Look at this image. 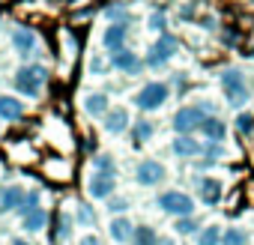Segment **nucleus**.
<instances>
[{"instance_id": "nucleus-4", "label": "nucleus", "mask_w": 254, "mask_h": 245, "mask_svg": "<svg viewBox=\"0 0 254 245\" xmlns=\"http://www.w3.org/2000/svg\"><path fill=\"white\" fill-rule=\"evenodd\" d=\"M159 206H162L165 212H171V215H191V212H194V200H191L189 194H183V191H168V194H162V197H159Z\"/></svg>"}, {"instance_id": "nucleus-19", "label": "nucleus", "mask_w": 254, "mask_h": 245, "mask_svg": "<svg viewBox=\"0 0 254 245\" xmlns=\"http://www.w3.org/2000/svg\"><path fill=\"white\" fill-rule=\"evenodd\" d=\"M174 150H177V156H197V153H200V144L191 141L189 135H183V138H177Z\"/></svg>"}, {"instance_id": "nucleus-7", "label": "nucleus", "mask_w": 254, "mask_h": 245, "mask_svg": "<svg viewBox=\"0 0 254 245\" xmlns=\"http://www.w3.org/2000/svg\"><path fill=\"white\" fill-rule=\"evenodd\" d=\"M135 180H138L141 185H156V183L165 180V168H162L159 162H144V165H138Z\"/></svg>"}, {"instance_id": "nucleus-5", "label": "nucleus", "mask_w": 254, "mask_h": 245, "mask_svg": "<svg viewBox=\"0 0 254 245\" xmlns=\"http://www.w3.org/2000/svg\"><path fill=\"white\" fill-rule=\"evenodd\" d=\"M203 120H206V117H203L200 108H183V111L174 117V129H177L180 135H183V132L189 135V132H194V129L203 126Z\"/></svg>"}, {"instance_id": "nucleus-6", "label": "nucleus", "mask_w": 254, "mask_h": 245, "mask_svg": "<svg viewBox=\"0 0 254 245\" xmlns=\"http://www.w3.org/2000/svg\"><path fill=\"white\" fill-rule=\"evenodd\" d=\"M174 54H177V39H174V36H162V39L153 45V51H150L147 63H150V66H159V63L171 60Z\"/></svg>"}, {"instance_id": "nucleus-11", "label": "nucleus", "mask_w": 254, "mask_h": 245, "mask_svg": "<svg viewBox=\"0 0 254 245\" xmlns=\"http://www.w3.org/2000/svg\"><path fill=\"white\" fill-rule=\"evenodd\" d=\"M24 203V191L21 188H3V194H0V212H12Z\"/></svg>"}, {"instance_id": "nucleus-27", "label": "nucleus", "mask_w": 254, "mask_h": 245, "mask_svg": "<svg viewBox=\"0 0 254 245\" xmlns=\"http://www.w3.org/2000/svg\"><path fill=\"white\" fill-rule=\"evenodd\" d=\"M236 129H239V132H251V129H254V117H251V114H239Z\"/></svg>"}, {"instance_id": "nucleus-24", "label": "nucleus", "mask_w": 254, "mask_h": 245, "mask_svg": "<svg viewBox=\"0 0 254 245\" xmlns=\"http://www.w3.org/2000/svg\"><path fill=\"white\" fill-rule=\"evenodd\" d=\"M48 177H54V180H69V165L63 168V162H48Z\"/></svg>"}, {"instance_id": "nucleus-25", "label": "nucleus", "mask_w": 254, "mask_h": 245, "mask_svg": "<svg viewBox=\"0 0 254 245\" xmlns=\"http://www.w3.org/2000/svg\"><path fill=\"white\" fill-rule=\"evenodd\" d=\"M150 135H153V126H150V122H138V129H135V141L138 144H144V141H150Z\"/></svg>"}, {"instance_id": "nucleus-20", "label": "nucleus", "mask_w": 254, "mask_h": 245, "mask_svg": "<svg viewBox=\"0 0 254 245\" xmlns=\"http://www.w3.org/2000/svg\"><path fill=\"white\" fill-rule=\"evenodd\" d=\"M135 245H159V236H156V230L153 227H147V224H141L135 233Z\"/></svg>"}, {"instance_id": "nucleus-14", "label": "nucleus", "mask_w": 254, "mask_h": 245, "mask_svg": "<svg viewBox=\"0 0 254 245\" xmlns=\"http://www.w3.org/2000/svg\"><path fill=\"white\" fill-rule=\"evenodd\" d=\"M135 230H132V224H129V218H111V236H114V242H126Z\"/></svg>"}, {"instance_id": "nucleus-8", "label": "nucleus", "mask_w": 254, "mask_h": 245, "mask_svg": "<svg viewBox=\"0 0 254 245\" xmlns=\"http://www.w3.org/2000/svg\"><path fill=\"white\" fill-rule=\"evenodd\" d=\"M111 66H114V69H123V72H141V60H138V54H132L129 48L111 54Z\"/></svg>"}, {"instance_id": "nucleus-13", "label": "nucleus", "mask_w": 254, "mask_h": 245, "mask_svg": "<svg viewBox=\"0 0 254 245\" xmlns=\"http://www.w3.org/2000/svg\"><path fill=\"white\" fill-rule=\"evenodd\" d=\"M84 108H87L90 117H102V114L108 111V96H105V93H93V96L84 99Z\"/></svg>"}, {"instance_id": "nucleus-17", "label": "nucleus", "mask_w": 254, "mask_h": 245, "mask_svg": "<svg viewBox=\"0 0 254 245\" xmlns=\"http://www.w3.org/2000/svg\"><path fill=\"white\" fill-rule=\"evenodd\" d=\"M200 194H203L206 203H218L221 200V183L218 180H203L200 183Z\"/></svg>"}, {"instance_id": "nucleus-23", "label": "nucleus", "mask_w": 254, "mask_h": 245, "mask_svg": "<svg viewBox=\"0 0 254 245\" xmlns=\"http://www.w3.org/2000/svg\"><path fill=\"white\" fill-rule=\"evenodd\" d=\"M45 227V212L42 209H33L27 218H24V230H42Z\"/></svg>"}, {"instance_id": "nucleus-2", "label": "nucleus", "mask_w": 254, "mask_h": 245, "mask_svg": "<svg viewBox=\"0 0 254 245\" xmlns=\"http://www.w3.org/2000/svg\"><path fill=\"white\" fill-rule=\"evenodd\" d=\"M168 102V87L165 84H147L138 96H135V105L141 108V111H156V108H162Z\"/></svg>"}, {"instance_id": "nucleus-1", "label": "nucleus", "mask_w": 254, "mask_h": 245, "mask_svg": "<svg viewBox=\"0 0 254 245\" xmlns=\"http://www.w3.org/2000/svg\"><path fill=\"white\" fill-rule=\"evenodd\" d=\"M45 78H48V69H45V66H21V69L15 72V87H18V93L39 96Z\"/></svg>"}, {"instance_id": "nucleus-30", "label": "nucleus", "mask_w": 254, "mask_h": 245, "mask_svg": "<svg viewBox=\"0 0 254 245\" xmlns=\"http://www.w3.org/2000/svg\"><path fill=\"white\" fill-rule=\"evenodd\" d=\"M9 245H27V242H24V239H15V242H9Z\"/></svg>"}, {"instance_id": "nucleus-15", "label": "nucleus", "mask_w": 254, "mask_h": 245, "mask_svg": "<svg viewBox=\"0 0 254 245\" xmlns=\"http://www.w3.org/2000/svg\"><path fill=\"white\" fill-rule=\"evenodd\" d=\"M126 122H129V117H126V111H123V108H117L114 114H108V120H105V129H108L111 135H120V132L126 129Z\"/></svg>"}, {"instance_id": "nucleus-21", "label": "nucleus", "mask_w": 254, "mask_h": 245, "mask_svg": "<svg viewBox=\"0 0 254 245\" xmlns=\"http://www.w3.org/2000/svg\"><path fill=\"white\" fill-rule=\"evenodd\" d=\"M221 245H248V236H245V230L230 227V230L221 236Z\"/></svg>"}, {"instance_id": "nucleus-12", "label": "nucleus", "mask_w": 254, "mask_h": 245, "mask_svg": "<svg viewBox=\"0 0 254 245\" xmlns=\"http://www.w3.org/2000/svg\"><path fill=\"white\" fill-rule=\"evenodd\" d=\"M24 114V105L12 96H0V117L3 120H18Z\"/></svg>"}, {"instance_id": "nucleus-28", "label": "nucleus", "mask_w": 254, "mask_h": 245, "mask_svg": "<svg viewBox=\"0 0 254 245\" xmlns=\"http://www.w3.org/2000/svg\"><path fill=\"white\" fill-rule=\"evenodd\" d=\"M180 233H186V230H194V221H180V227H177Z\"/></svg>"}, {"instance_id": "nucleus-9", "label": "nucleus", "mask_w": 254, "mask_h": 245, "mask_svg": "<svg viewBox=\"0 0 254 245\" xmlns=\"http://www.w3.org/2000/svg\"><path fill=\"white\" fill-rule=\"evenodd\" d=\"M87 188H90V194H93V197H108V194H111V188H114V177L93 174V177L87 180Z\"/></svg>"}, {"instance_id": "nucleus-26", "label": "nucleus", "mask_w": 254, "mask_h": 245, "mask_svg": "<svg viewBox=\"0 0 254 245\" xmlns=\"http://www.w3.org/2000/svg\"><path fill=\"white\" fill-rule=\"evenodd\" d=\"M48 135L54 138V144H60V147H69V129H66V132H60V129H57V122H54V126L48 129Z\"/></svg>"}, {"instance_id": "nucleus-3", "label": "nucleus", "mask_w": 254, "mask_h": 245, "mask_svg": "<svg viewBox=\"0 0 254 245\" xmlns=\"http://www.w3.org/2000/svg\"><path fill=\"white\" fill-rule=\"evenodd\" d=\"M221 84H224V96H227V102H230V105H242V102L248 99V87H245V78H242V72H239V69L224 72Z\"/></svg>"}, {"instance_id": "nucleus-10", "label": "nucleus", "mask_w": 254, "mask_h": 245, "mask_svg": "<svg viewBox=\"0 0 254 245\" xmlns=\"http://www.w3.org/2000/svg\"><path fill=\"white\" fill-rule=\"evenodd\" d=\"M123 39H126V27H123V24H111V27L105 30V48H108L111 54L123 51Z\"/></svg>"}, {"instance_id": "nucleus-22", "label": "nucleus", "mask_w": 254, "mask_h": 245, "mask_svg": "<svg viewBox=\"0 0 254 245\" xmlns=\"http://www.w3.org/2000/svg\"><path fill=\"white\" fill-rule=\"evenodd\" d=\"M221 242V230L212 224V227H206V230H200V236H197V245H218Z\"/></svg>"}, {"instance_id": "nucleus-29", "label": "nucleus", "mask_w": 254, "mask_h": 245, "mask_svg": "<svg viewBox=\"0 0 254 245\" xmlns=\"http://www.w3.org/2000/svg\"><path fill=\"white\" fill-rule=\"evenodd\" d=\"M81 245H99V239H96V236H84V242H81Z\"/></svg>"}, {"instance_id": "nucleus-16", "label": "nucleus", "mask_w": 254, "mask_h": 245, "mask_svg": "<svg viewBox=\"0 0 254 245\" xmlns=\"http://www.w3.org/2000/svg\"><path fill=\"white\" fill-rule=\"evenodd\" d=\"M12 42H15V51L27 54V51H33V45H36V36H33L30 30H15V33H12Z\"/></svg>"}, {"instance_id": "nucleus-18", "label": "nucleus", "mask_w": 254, "mask_h": 245, "mask_svg": "<svg viewBox=\"0 0 254 245\" xmlns=\"http://www.w3.org/2000/svg\"><path fill=\"white\" fill-rule=\"evenodd\" d=\"M200 129L206 132L209 141H224V122H221V120L209 117V120H203V126H200Z\"/></svg>"}]
</instances>
